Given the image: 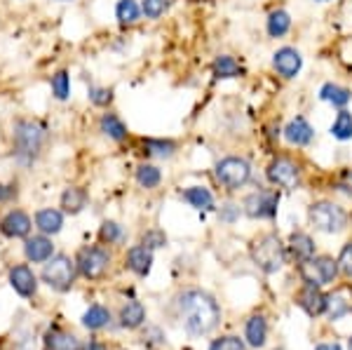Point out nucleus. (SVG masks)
<instances>
[{"label":"nucleus","mask_w":352,"mask_h":350,"mask_svg":"<svg viewBox=\"0 0 352 350\" xmlns=\"http://www.w3.org/2000/svg\"><path fill=\"white\" fill-rule=\"evenodd\" d=\"M52 132L41 118H16L12 122V157L19 167H33L43 157Z\"/></svg>","instance_id":"obj_1"},{"label":"nucleus","mask_w":352,"mask_h":350,"mask_svg":"<svg viewBox=\"0 0 352 350\" xmlns=\"http://www.w3.org/2000/svg\"><path fill=\"white\" fill-rule=\"evenodd\" d=\"M179 308H181V318H184L186 329H188V334L192 336L209 334L221 318L217 301L200 289L184 292L179 298Z\"/></svg>","instance_id":"obj_2"},{"label":"nucleus","mask_w":352,"mask_h":350,"mask_svg":"<svg viewBox=\"0 0 352 350\" xmlns=\"http://www.w3.org/2000/svg\"><path fill=\"white\" fill-rule=\"evenodd\" d=\"M214 177L226 190H240L252 179V165L240 155H226L214 167Z\"/></svg>","instance_id":"obj_3"},{"label":"nucleus","mask_w":352,"mask_h":350,"mask_svg":"<svg viewBox=\"0 0 352 350\" xmlns=\"http://www.w3.org/2000/svg\"><path fill=\"white\" fill-rule=\"evenodd\" d=\"M308 217L310 223L322 233H340L345 228V223H348V214H345L343 207L329 200H320L315 205H310Z\"/></svg>","instance_id":"obj_4"},{"label":"nucleus","mask_w":352,"mask_h":350,"mask_svg":"<svg viewBox=\"0 0 352 350\" xmlns=\"http://www.w3.org/2000/svg\"><path fill=\"white\" fill-rule=\"evenodd\" d=\"M252 254H254V261L258 263V268L263 273H277V270L285 266V259H287L285 245H282V240L275 233H268L261 240H256Z\"/></svg>","instance_id":"obj_5"},{"label":"nucleus","mask_w":352,"mask_h":350,"mask_svg":"<svg viewBox=\"0 0 352 350\" xmlns=\"http://www.w3.org/2000/svg\"><path fill=\"white\" fill-rule=\"evenodd\" d=\"M76 261L66 256V254H56L50 261H45L43 268V280L47 282L52 289L56 292H66L71 289L73 280H76Z\"/></svg>","instance_id":"obj_6"},{"label":"nucleus","mask_w":352,"mask_h":350,"mask_svg":"<svg viewBox=\"0 0 352 350\" xmlns=\"http://www.w3.org/2000/svg\"><path fill=\"white\" fill-rule=\"evenodd\" d=\"M265 177H268V182L272 186H277V188L294 190V188H298V184H300V167H298V162H294L289 155H277L268 165V169H265Z\"/></svg>","instance_id":"obj_7"},{"label":"nucleus","mask_w":352,"mask_h":350,"mask_svg":"<svg viewBox=\"0 0 352 350\" xmlns=\"http://www.w3.org/2000/svg\"><path fill=\"white\" fill-rule=\"evenodd\" d=\"M109 263H111L109 250L94 245V247H85V250H80L76 266H78V270H80V275H85L87 280H99V278H104V275H106Z\"/></svg>","instance_id":"obj_8"},{"label":"nucleus","mask_w":352,"mask_h":350,"mask_svg":"<svg viewBox=\"0 0 352 350\" xmlns=\"http://www.w3.org/2000/svg\"><path fill=\"white\" fill-rule=\"evenodd\" d=\"M300 275L308 285H329V282L336 280L338 275V261H333L331 256H320L315 261H303L300 263Z\"/></svg>","instance_id":"obj_9"},{"label":"nucleus","mask_w":352,"mask_h":350,"mask_svg":"<svg viewBox=\"0 0 352 350\" xmlns=\"http://www.w3.org/2000/svg\"><path fill=\"white\" fill-rule=\"evenodd\" d=\"M280 195L275 190H256V193L244 197L242 210L249 219H272L277 214Z\"/></svg>","instance_id":"obj_10"},{"label":"nucleus","mask_w":352,"mask_h":350,"mask_svg":"<svg viewBox=\"0 0 352 350\" xmlns=\"http://www.w3.org/2000/svg\"><path fill=\"white\" fill-rule=\"evenodd\" d=\"M272 69H275L277 76L285 78V80H292V78H296L300 69H303V56H300L296 47L285 45V47H280L272 54Z\"/></svg>","instance_id":"obj_11"},{"label":"nucleus","mask_w":352,"mask_h":350,"mask_svg":"<svg viewBox=\"0 0 352 350\" xmlns=\"http://www.w3.org/2000/svg\"><path fill=\"white\" fill-rule=\"evenodd\" d=\"M31 228H33V219L21 210H10L0 219V233H3L5 238H12V240L28 238Z\"/></svg>","instance_id":"obj_12"},{"label":"nucleus","mask_w":352,"mask_h":350,"mask_svg":"<svg viewBox=\"0 0 352 350\" xmlns=\"http://www.w3.org/2000/svg\"><path fill=\"white\" fill-rule=\"evenodd\" d=\"M282 134H285V139L289 144L298 146V149L308 146L310 141L315 139V129H312V125L308 122V118H303V116L292 118V120L287 122V127L282 129Z\"/></svg>","instance_id":"obj_13"},{"label":"nucleus","mask_w":352,"mask_h":350,"mask_svg":"<svg viewBox=\"0 0 352 350\" xmlns=\"http://www.w3.org/2000/svg\"><path fill=\"white\" fill-rule=\"evenodd\" d=\"M99 132L104 134L106 139L116 141V144H122V141L129 139L127 122H124L122 118L118 116V113H113V111L101 113V118H99Z\"/></svg>","instance_id":"obj_14"},{"label":"nucleus","mask_w":352,"mask_h":350,"mask_svg":"<svg viewBox=\"0 0 352 350\" xmlns=\"http://www.w3.org/2000/svg\"><path fill=\"white\" fill-rule=\"evenodd\" d=\"M10 285H12V289L19 296H33L38 289L36 273H33L26 263H19V266H14L10 270Z\"/></svg>","instance_id":"obj_15"},{"label":"nucleus","mask_w":352,"mask_h":350,"mask_svg":"<svg viewBox=\"0 0 352 350\" xmlns=\"http://www.w3.org/2000/svg\"><path fill=\"white\" fill-rule=\"evenodd\" d=\"M24 254L28 261L33 263H45L54 256V245L47 235H33V238H26L24 242Z\"/></svg>","instance_id":"obj_16"},{"label":"nucleus","mask_w":352,"mask_h":350,"mask_svg":"<svg viewBox=\"0 0 352 350\" xmlns=\"http://www.w3.org/2000/svg\"><path fill=\"white\" fill-rule=\"evenodd\" d=\"M33 223H36V228L41 230L43 235H56L61 228H64V212L52 210V207H45V210L36 212Z\"/></svg>","instance_id":"obj_17"},{"label":"nucleus","mask_w":352,"mask_h":350,"mask_svg":"<svg viewBox=\"0 0 352 350\" xmlns=\"http://www.w3.org/2000/svg\"><path fill=\"white\" fill-rule=\"evenodd\" d=\"M242 73H244L242 64L232 54H219L217 59L212 61L214 80H235V78H240Z\"/></svg>","instance_id":"obj_18"},{"label":"nucleus","mask_w":352,"mask_h":350,"mask_svg":"<svg viewBox=\"0 0 352 350\" xmlns=\"http://www.w3.org/2000/svg\"><path fill=\"white\" fill-rule=\"evenodd\" d=\"M320 99L327 101V104H331L333 109H345V106L350 104L352 99V92L348 87H343V85H336V83H324L320 87Z\"/></svg>","instance_id":"obj_19"},{"label":"nucleus","mask_w":352,"mask_h":350,"mask_svg":"<svg viewBox=\"0 0 352 350\" xmlns=\"http://www.w3.org/2000/svg\"><path fill=\"white\" fill-rule=\"evenodd\" d=\"M87 190L80 188V186H68V188L61 193V210L66 214H80L85 207H87Z\"/></svg>","instance_id":"obj_20"},{"label":"nucleus","mask_w":352,"mask_h":350,"mask_svg":"<svg viewBox=\"0 0 352 350\" xmlns=\"http://www.w3.org/2000/svg\"><path fill=\"white\" fill-rule=\"evenodd\" d=\"M141 149L148 157H160V160H167L176 153V141L172 139H155V137H148V139H141Z\"/></svg>","instance_id":"obj_21"},{"label":"nucleus","mask_w":352,"mask_h":350,"mask_svg":"<svg viewBox=\"0 0 352 350\" xmlns=\"http://www.w3.org/2000/svg\"><path fill=\"white\" fill-rule=\"evenodd\" d=\"M141 17H144L141 3H136V0H118L116 3V19L122 28L136 26L141 21Z\"/></svg>","instance_id":"obj_22"},{"label":"nucleus","mask_w":352,"mask_h":350,"mask_svg":"<svg viewBox=\"0 0 352 350\" xmlns=\"http://www.w3.org/2000/svg\"><path fill=\"white\" fill-rule=\"evenodd\" d=\"M265 31H268L270 38H285L292 31V14L282 8L272 10L268 19H265Z\"/></svg>","instance_id":"obj_23"},{"label":"nucleus","mask_w":352,"mask_h":350,"mask_svg":"<svg viewBox=\"0 0 352 350\" xmlns=\"http://www.w3.org/2000/svg\"><path fill=\"white\" fill-rule=\"evenodd\" d=\"M298 303L303 306V310L308 315H320V313H324L327 296L322 294L315 285H305V289L298 294Z\"/></svg>","instance_id":"obj_24"},{"label":"nucleus","mask_w":352,"mask_h":350,"mask_svg":"<svg viewBox=\"0 0 352 350\" xmlns=\"http://www.w3.org/2000/svg\"><path fill=\"white\" fill-rule=\"evenodd\" d=\"M127 266L134 270L136 275H148L151 273V266H153V254L148 247L144 245H136L132 250L127 252Z\"/></svg>","instance_id":"obj_25"},{"label":"nucleus","mask_w":352,"mask_h":350,"mask_svg":"<svg viewBox=\"0 0 352 350\" xmlns=\"http://www.w3.org/2000/svg\"><path fill=\"white\" fill-rule=\"evenodd\" d=\"M181 197H184L190 207H195V210H200V212L214 210V195H212V190L204 188V186H190V188H186L184 193H181Z\"/></svg>","instance_id":"obj_26"},{"label":"nucleus","mask_w":352,"mask_h":350,"mask_svg":"<svg viewBox=\"0 0 352 350\" xmlns=\"http://www.w3.org/2000/svg\"><path fill=\"white\" fill-rule=\"evenodd\" d=\"M324 310L331 320H338V318H343V315H348L352 310V298L348 296V289H340L336 294H329Z\"/></svg>","instance_id":"obj_27"},{"label":"nucleus","mask_w":352,"mask_h":350,"mask_svg":"<svg viewBox=\"0 0 352 350\" xmlns=\"http://www.w3.org/2000/svg\"><path fill=\"white\" fill-rule=\"evenodd\" d=\"M45 350H80L76 336L66 334L61 329H50L45 334Z\"/></svg>","instance_id":"obj_28"},{"label":"nucleus","mask_w":352,"mask_h":350,"mask_svg":"<svg viewBox=\"0 0 352 350\" xmlns=\"http://www.w3.org/2000/svg\"><path fill=\"white\" fill-rule=\"evenodd\" d=\"M134 179H136V184H139L141 188L153 190V188H157V186L162 184V172H160V167L151 165V162H144V165L136 167Z\"/></svg>","instance_id":"obj_29"},{"label":"nucleus","mask_w":352,"mask_h":350,"mask_svg":"<svg viewBox=\"0 0 352 350\" xmlns=\"http://www.w3.org/2000/svg\"><path fill=\"white\" fill-rule=\"evenodd\" d=\"M50 92L56 101H68L71 99V73L66 69H59L50 78Z\"/></svg>","instance_id":"obj_30"},{"label":"nucleus","mask_w":352,"mask_h":350,"mask_svg":"<svg viewBox=\"0 0 352 350\" xmlns=\"http://www.w3.org/2000/svg\"><path fill=\"white\" fill-rule=\"evenodd\" d=\"M329 132H331V137L338 141H350L352 139V113L348 109H340L336 113V118H333Z\"/></svg>","instance_id":"obj_31"},{"label":"nucleus","mask_w":352,"mask_h":350,"mask_svg":"<svg viewBox=\"0 0 352 350\" xmlns=\"http://www.w3.org/2000/svg\"><path fill=\"white\" fill-rule=\"evenodd\" d=\"M289 245H292V254L298 259L300 263L310 261L312 254H315V242H312L310 235H305V233H292Z\"/></svg>","instance_id":"obj_32"},{"label":"nucleus","mask_w":352,"mask_h":350,"mask_svg":"<svg viewBox=\"0 0 352 350\" xmlns=\"http://www.w3.org/2000/svg\"><path fill=\"white\" fill-rule=\"evenodd\" d=\"M87 99L94 109H109V106L113 104V99H116V94H113V89L106 87V85H89Z\"/></svg>","instance_id":"obj_33"},{"label":"nucleus","mask_w":352,"mask_h":350,"mask_svg":"<svg viewBox=\"0 0 352 350\" xmlns=\"http://www.w3.org/2000/svg\"><path fill=\"white\" fill-rule=\"evenodd\" d=\"M265 334H268V327H265V320L261 315H254L247 322V341L249 346L261 348L265 343Z\"/></svg>","instance_id":"obj_34"},{"label":"nucleus","mask_w":352,"mask_h":350,"mask_svg":"<svg viewBox=\"0 0 352 350\" xmlns=\"http://www.w3.org/2000/svg\"><path fill=\"white\" fill-rule=\"evenodd\" d=\"M144 318H146V310L139 301H129L120 313L122 327H127V329H136V327L144 322Z\"/></svg>","instance_id":"obj_35"},{"label":"nucleus","mask_w":352,"mask_h":350,"mask_svg":"<svg viewBox=\"0 0 352 350\" xmlns=\"http://www.w3.org/2000/svg\"><path fill=\"white\" fill-rule=\"evenodd\" d=\"M169 8H172V0H141V12L151 21H157L160 17H164Z\"/></svg>","instance_id":"obj_36"},{"label":"nucleus","mask_w":352,"mask_h":350,"mask_svg":"<svg viewBox=\"0 0 352 350\" xmlns=\"http://www.w3.org/2000/svg\"><path fill=\"white\" fill-rule=\"evenodd\" d=\"M109 320H111V313L104 306H92L85 313L82 325L87 327V329H101V327L109 325Z\"/></svg>","instance_id":"obj_37"},{"label":"nucleus","mask_w":352,"mask_h":350,"mask_svg":"<svg viewBox=\"0 0 352 350\" xmlns=\"http://www.w3.org/2000/svg\"><path fill=\"white\" fill-rule=\"evenodd\" d=\"M99 238L101 242H106V245H113V242H118L122 238V226H118L116 221H104L99 228Z\"/></svg>","instance_id":"obj_38"},{"label":"nucleus","mask_w":352,"mask_h":350,"mask_svg":"<svg viewBox=\"0 0 352 350\" xmlns=\"http://www.w3.org/2000/svg\"><path fill=\"white\" fill-rule=\"evenodd\" d=\"M141 245L148 247V250H160V247L167 245V235H164L160 228L146 230V235L141 238Z\"/></svg>","instance_id":"obj_39"},{"label":"nucleus","mask_w":352,"mask_h":350,"mask_svg":"<svg viewBox=\"0 0 352 350\" xmlns=\"http://www.w3.org/2000/svg\"><path fill=\"white\" fill-rule=\"evenodd\" d=\"M209 350H244V343L237 336H226V338L214 341L212 346H209Z\"/></svg>","instance_id":"obj_40"},{"label":"nucleus","mask_w":352,"mask_h":350,"mask_svg":"<svg viewBox=\"0 0 352 350\" xmlns=\"http://www.w3.org/2000/svg\"><path fill=\"white\" fill-rule=\"evenodd\" d=\"M338 268L343 270V273L348 275V278H352V242H348V245L343 247V252H340Z\"/></svg>","instance_id":"obj_41"},{"label":"nucleus","mask_w":352,"mask_h":350,"mask_svg":"<svg viewBox=\"0 0 352 350\" xmlns=\"http://www.w3.org/2000/svg\"><path fill=\"white\" fill-rule=\"evenodd\" d=\"M14 197H16V186L0 182V205H5V202H12Z\"/></svg>","instance_id":"obj_42"},{"label":"nucleus","mask_w":352,"mask_h":350,"mask_svg":"<svg viewBox=\"0 0 352 350\" xmlns=\"http://www.w3.org/2000/svg\"><path fill=\"white\" fill-rule=\"evenodd\" d=\"M237 214H240V207H237V205H226L223 210H221V219H223V221H232Z\"/></svg>","instance_id":"obj_43"},{"label":"nucleus","mask_w":352,"mask_h":350,"mask_svg":"<svg viewBox=\"0 0 352 350\" xmlns=\"http://www.w3.org/2000/svg\"><path fill=\"white\" fill-rule=\"evenodd\" d=\"M317 350H340V346L338 343H320Z\"/></svg>","instance_id":"obj_44"},{"label":"nucleus","mask_w":352,"mask_h":350,"mask_svg":"<svg viewBox=\"0 0 352 350\" xmlns=\"http://www.w3.org/2000/svg\"><path fill=\"white\" fill-rule=\"evenodd\" d=\"M87 350H106L104 346H96V343H92V346H87Z\"/></svg>","instance_id":"obj_45"},{"label":"nucleus","mask_w":352,"mask_h":350,"mask_svg":"<svg viewBox=\"0 0 352 350\" xmlns=\"http://www.w3.org/2000/svg\"><path fill=\"white\" fill-rule=\"evenodd\" d=\"M54 3H73V0H54Z\"/></svg>","instance_id":"obj_46"},{"label":"nucleus","mask_w":352,"mask_h":350,"mask_svg":"<svg viewBox=\"0 0 352 350\" xmlns=\"http://www.w3.org/2000/svg\"><path fill=\"white\" fill-rule=\"evenodd\" d=\"M315 3H331V0H315Z\"/></svg>","instance_id":"obj_47"},{"label":"nucleus","mask_w":352,"mask_h":350,"mask_svg":"<svg viewBox=\"0 0 352 350\" xmlns=\"http://www.w3.org/2000/svg\"><path fill=\"white\" fill-rule=\"evenodd\" d=\"M350 350H352V338H350Z\"/></svg>","instance_id":"obj_48"}]
</instances>
